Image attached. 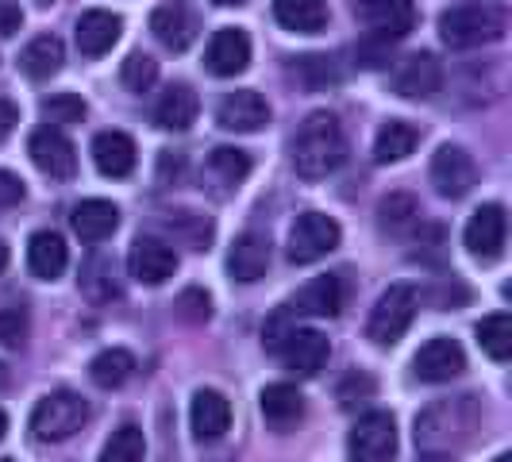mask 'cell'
Listing matches in <instances>:
<instances>
[{"label": "cell", "mask_w": 512, "mask_h": 462, "mask_svg": "<svg viewBox=\"0 0 512 462\" xmlns=\"http://www.w3.org/2000/svg\"><path fill=\"white\" fill-rule=\"evenodd\" d=\"M24 27V8H20V0H0V35L8 39V35H16Z\"/></svg>", "instance_id": "f6af8a7d"}, {"label": "cell", "mask_w": 512, "mask_h": 462, "mask_svg": "<svg viewBox=\"0 0 512 462\" xmlns=\"http://www.w3.org/2000/svg\"><path fill=\"white\" fill-rule=\"evenodd\" d=\"M24 181L16 178L12 170H0V208H12V205H20L24 201Z\"/></svg>", "instance_id": "ee69618b"}, {"label": "cell", "mask_w": 512, "mask_h": 462, "mask_svg": "<svg viewBox=\"0 0 512 462\" xmlns=\"http://www.w3.org/2000/svg\"><path fill=\"white\" fill-rule=\"evenodd\" d=\"M293 308L308 312V316H339V308H343V282H339V274H324V278L308 282L297 293Z\"/></svg>", "instance_id": "f1b7e54d"}, {"label": "cell", "mask_w": 512, "mask_h": 462, "mask_svg": "<svg viewBox=\"0 0 512 462\" xmlns=\"http://www.w3.org/2000/svg\"><path fill=\"white\" fill-rule=\"evenodd\" d=\"M70 224H74L81 243H104L112 231L120 228V208L112 205V201L93 197V201H81V205L74 208Z\"/></svg>", "instance_id": "7402d4cb"}, {"label": "cell", "mask_w": 512, "mask_h": 462, "mask_svg": "<svg viewBox=\"0 0 512 462\" xmlns=\"http://www.w3.org/2000/svg\"><path fill=\"white\" fill-rule=\"evenodd\" d=\"M120 31H124V20L116 12L93 8L77 20V51L89 54V58H101L120 43Z\"/></svg>", "instance_id": "44dd1931"}, {"label": "cell", "mask_w": 512, "mask_h": 462, "mask_svg": "<svg viewBox=\"0 0 512 462\" xmlns=\"http://www.w3.org/2000/svg\"><path fill=\"white\" fill-rule=\"evenodd\" d=\"M370 393H374V382H370L366 374H351L347 382L339 385V405H343V409H355V405L366 401Z\"/></svg>", "instance_id": "b9f144b4"}, {"label": "cell", "mask_w": 512, "mask_h": 462, "mask_svg": "<svg viewBox=\"0 0 512 462\" xmlns=\"http://www.w3.org/2000/svg\"><path fill=\"white\" fill-rule=\"evenodd\" d=\"M208 181L220 185V193L228 189H239V181L251 174V154L239 151V147H216L208 154Z\"/></svg>", "instance_id": "4dcf8cb0"}, {"label": "cell", "mask_w": 512, "mask_h": 462, "mask_svg": "<svg viewBox=\"0 0 512 462\" xmlns=\"http://www.w3.org/2000/svg\"><path fill=\"white\" fill-rule=\"evenodd\" d=\"M478 181V166L474 158L462 151V147H439L436 158H432V185H436L439 197L447 201H462Z\"/></svg>", "instance_id": "30bf717a"}, {"label": "cell", "mask_w": 512, "mask_h": 462, "mask_svg": "<svg viewBox=\"0 0 512 462\" xmlns=\"http://www.w3.org/2000/svg\"><path fill=\"white\" fill-rule=\"evenodd\" d=\"M143 451H147L143 428L124 424V428H116V432H112V439L104 443L101 459L104 462H135V459H143Z\"/></svg>", "instance_id": "e575fe53"}, {"label": "cell", "mask_w": 512, "mask_h": 462, "mask_svg": "<svg viewBox=\"0 0 512 462\" xmlns=\"http://www.w3.org/2000/svg\"><path fill=\"white\" fill-rule=\"evenodd\" d=\"M4 266H8V247L0 243V274H4Z\"/></svg>", "instance_id": "c3c4849f"}, {"label": "cell", "mask_w": 512, "mask_h": 462, "mask_svg": "<svg viewBox=\"0 0 512 462\" xmlns=\"http://www.w3.org/2000/svg\"><path fill=\"white\" fill-rule=\"evenodd\" d=\"M131 374H135V359H131V351H124V347H108V351H101L97 359L89 362V378H93V385H101V389H120Z\"/></svg>", "instance_id": "1f68e13d"}, {"label": "cell", "mask_w": 512, "mask_h": 462, "mask_svg": "<svg viewBox=\"0 0 512 462\" xmlns=\"http://www.w3.org/2000/svg\"><path fill=\"white\" fill-rule=\"evenodd\" d=\"M343 231L335 224L332 216L324 212H305L297 216V224L289 228V262L297 266H308V262H320L324 255H332L339 247Z\"/></svg>", "instance_id": "8992f818"}, {"label": "cell", "mask_w": 512, "mask_h": 462, "mask_svg": "<svg viewBox=\"0 0 512 462\" xmlns=\"http://www.w3.org/2000/svg\"><path fill=\"white\" fill-rule=\"evenodd\" d=\"M278 355H282V362L297 378H316L328 366L332 343L320 332H312V328H289L285 339L278 343Z\"/></svg>", "instance_id": "9c48e42d"}, {"label": "cell", "mask_w": 512, "mask_h": 462, "mask_svg": "<svg viewBox=\"0 0 512 462\" xmlns=\"http://www.w3.org/2000/svg\"><path fill=\"white\" fill-rule=\"evenodd\" d=\"M347 158V139L332 112H312L297 139H293V170L305 181H320L335 174Z\"/></svg>", "instance_id": "7a4b0ae2"}, {"label": "cell", "mask_w": 512, "mask_h": 462, "mask_svg": "<svg viewBox=\"0 0 512 462\" xmlns=\"http://www.w3.org/2000/svg\"><path fill=\"white\" fill-rule=\"evenodd\" d=\"M412 316H416V289L412 285H389L378 305L366 320V339L378 347H393L401 335L409 332Z\"/></svg>", "instance_id": "5b68a950"}, {"label": "cell", "mask_w": 512, "mask_h": 462, "mask_svg": "<svg viewBox=\"0 0 512 462\" xmlns=\"http://www.w3.org/2000/svg\"><path fill=\"white\" fill-rule=\"evenodd\" d=\"M208 70L216 77H235L251 66V39L243 27H220L208 43Z\"/></svg>", "instance_id": "e0dca14e"}, {"label": "cell", "mask_w": 512, "mask_h": 462, "mask_svg": "<svg viewBox=\"0 0 512 462\" xmlns=\"http://www.w3.org/2000/svg\"><path fill=\"white\" fill-rule=\"evenodd\" d=\"M258 409L262 416L274 424V428H289V424H297L301 416H305V397H301V389L289 382H274L262 389V397H258Z\"/></svg>", "instance_id": "484cf974"}, {"label": "cell", "mask_w": 512, "mask_h": 462, "mask_svg": "<svg viewBox=\"0 0 512 462\" xmlns=\"http://www.w3.org/2000/svg\"><path fill=\"white\" fill-rule=\"evenodd\" d=\"M439 35L455 51L497 43L505 35V8L493 0H462L439 16Z\"/></svg>", "instance_id": "3957f363"}, {"label": "cell", "mask_w": 512, "mask_h": 462, "mask_svg": "<svg viewBox=\"0 0 512 462\" xmlns=\"http://www.w3.org/2000/svg\"><path fill=\"white\" fill-rule=\"evenodd\" d=\"M482 424V409L474 397H447L436 401L416 416V447L428 451V455H443V451H455L466 439L478 432Z\"/></svg>", "instance_id": "6da1fadb"}, {"label": "cell", "mask_w": 512, "mask_h": 462, "mask_svg": "<svg viewBox=\"0 0 512 462\" xmlns=\"http://www.w3.org/2000/svg\"><path fill=\"white\" fill-rule=\"evenodd\" d=\"M4 432H8V416L0 412V439H4Z\"/></svg>", "instance_id": "681fc988"}, {"label": "cell", "mask_w": 512, "mask_h": 462, "mask_svg": "<svg viewBox=\"0 0 512 462\" xmlns=\"http://www.w3.org/2000/svg\"><path fill=\"white\" fill-rule=\"evenodd\" d=\"M478 343L493 362H505L512 355V320L509 312H493L478 324Z\"/></svg>", "instance_id": "d6a6232c"}, {"label": "cell", "mask_w": 512, "mask_h": 462, "mask_svg": "<svg viewBox=\"0 0 512 462\" xmlns=\"http://www.w3.org/2000/svg\"><path fill=\"white\" fill-rule=\"evenodd\" d=\"M189 428H193V436L201 439V443L224 439V432L231 428L228 397L216 393V389H201V393L193 397V405H189Z\"/></svg>", "instance_id": "ffe728a7"}, {"label": "cell", "mask_w": 512, "mask_h": 462, "mask_svg": "<svg viewBox=\"0 0 512 462\" xmlns=\"http://www.w3.org/2000/svg\"><path fill=\"white\" fill-rule=\"evenodd\" d=\"M297 74H301V81H305V85H312V89L339 81L332 58H324V54H308V58H301V62H297Z\"/></svg>", "instance_id": "ab89813d"}, {"label": "cell", "mask_w": 512, "mask_h": 462, "mask_svg": "<svg viewBox=\"0 0 512 462\" xmlns=\"http://www.w3.org/2000/svg\"><path fill=\"white\" fill-rule=\"evenodd\" d=\"M212 4H220V8H239V4H247V0H212Z\"/></svg>", "instance_id": "7dc6e473"}, {"label": "cell", "mask_w": 512, "mask_h": 462, "mask_svg": "<svg viewBox=\"0 0 512 462\" xmlns=\"http://www.w3.org/2000/svg\"><path fill=\"white\" fill-rule=\"evenodd\" d=\"M197 108H201V101H197V93H193V85H170L162 97H158V104H154V124L162 131H185L193 120H197Z\"/></svg>", "instance_id": "cb8c5ba5"}, {"label": "cell", "mask_w": 512, "mask_h": 462, "mask_svg": "<svg viewBox=\"0 0 512 462\" xmlns=\"http://www.w3.org/2000/svg\"><path fill=\"white\" fill-rule=\"evenodd\" d=\"M174 308H178V316L185 324H205L208 316H212V297H208L205 289H185Z\"/></svg>", "instance_id": "60d3db41"}, {"label": "cell", "mask_w": 512, "mask_h": 462, "mask_svg": "<svg viewBox=\"0 0 512 462\" xmlns=\"http://www.w3.org/2000/svg\"><path fill=\"white\" fill-rule=\"evenodd\" d=\"M128 270L135 282L143 285H162L174 278L178 270V251L166 243V239H151V235H139L131 243V255H128Z\"/></svg>", "instance_id": "7c38bea8"}, {"label": "cell", "mask_w": 512, "mask_h": 462, "mask_svg": "<svg viewBox=\"0 0 512 462\" xmlns=\"http://www.w3.org/2000/svg\"><path fill=\"white\" fill-rule=\"evenodd\" d=\"M35 4H39V8H47V4H54V0H35Z\"/></svg>", "instance_id": "f907efd6"}, {"label": "cell", "mask_w": 512, "mask_h": 462, "mask_svg": "<svg viewBox=\"0 0 512 462\" xmlns=\"http://www.w3.org/2000/svg\"><path fill=\"white\" fill-rule=\"evenodd\" d=\"M151 31L166 51H185L197 39V16H193L189 4L166 0V4H158L151 12Z\"/></svg>", "instance_id": "2e32d148"}, {"label": "cell", "mask_w": 512, "mask_h": 462, "mask_svg": "<svg viewBox=\"0 0 512 462\" xmlns=\"http://www.w3.org/2000/svg\"><path fill=\"white\" fill-rule=\"evenodd\" d=\"M81 289H85L93 301H112V297H120L112 258H104V255L89 258V262H85V270H81Z\"/></svg>", "instance_id": "836d02e7"}, {"label": "cell", "mask_w": 512, "mask_h": 462, "mask_svg": "<svg viewBox=\"0 0 512 462\" xmlns=\"http://www.w3.org/2000/svg\"><path fill=\"white\" fill-rule=\"evenodd\" d=\"M393 85L405 101H432L443 85V66L436 62V54H412L401 62Z\"/></svg>", "instance_id": "d6986e66"}, {"label": "cell", "mask_w": 512, "mask_h": 462, "mask_svg": "<svg viewBox=\"0 0 512 462\" xmlns=\"http://www.w3.org/2000/svg\"><path fill=\"white\" fill-rule=\"evenodd\" d=\"M420 143V131L405 124V120H389L382 124L378 139H374V162L378 166H393V162H405Z\"/></svg>", "instance_id": "f546056e"}, {"label": "cell", "mask_w": 512, "mask_h": 462, "mask_svg": "<svg viewBox=\"0 0 512 462\" xmlns=\"http://www.w3.org/2000/svg\"><path fill=\"white\" fill-rule=\"evenodd\" d=\"M27 332L24 308H0V343H20Z\"/></svg>", "instance_id": "7bdbcfd3"}, {"label": "cell", "mask_w": 512, "mask_h": 462, "mask_svg": "<svg viewBox=\"0 0 512 462\" xmlns=\"http://www.w3.org/2000/svg\"><path fill=\"white\" fill-rule=\"evenodd\" d=\"M359 20L370 27L374 39L397 43L416 27V8L412 0H359Z\"/></svg>", "instance_id": "8fae6325"}, {"label": "cell", "mask_w": 512, "mask_h": 462, "mask_svg": "<svg viewBox=\"0 0 512 462\" xmlns=\"http://www.w3.org/2000/svg\"><path fill=\"white\" fill-rule=\"evenodd\" d=\"M16 124H20V108L12 101H0V143L16 131Z\"/></svg>", "instance_id": "bcb514c9"}, {"label": "cell", "mask_w": 512, "mask_h": 462, "mask_svg": "<svg viewBox=\"0 0 512 462\" xmlns=\"http://www.w3.org/2000/svg\"><path fill=\"white\" fill-rule=\"evenodd\" d=\"M66 262H70V255H66L62 235H54V231H35V235L27 239V266H31L35 278H43V282L62 278Z\"/></svg>", "instance_id": "d4e9b609"}, {"label": "cell", "mask_w": 512, "mask_h": 462, "mask_svg": "<svg viewBox=\"0 0 512 462\" xmlns=\"http://www.w3.org/2000/svg\"><path fill=\"white\" fill-rule=\"evenodd\" d=\"M27 154L54 181H66L77 174V151L74 143L62 135V128H39L31 135V143H27Z\"/></svg>", "instance_id": "4fadbf2b"}, {"label": "cell", "mask_w": 512, "mask_h": 462, "mask_svg": "<svg viewBox=\"0 0 512 462\" xmlns=\"http://www.w3.org/2000/svg\"><path fill=\"white\" fill-rule=\"evenodd\" d=\"M166 228L174 231L178 239H185L193 251H208V239H212V224L197 212H170Z\"/></svg>", "instance_id": "d590c367"}, {"label": "cell", "mask_w": 512, "mask_h": 462, "mask_svg": "<svg viewBox=\"0 0 512 462\" xmlns=\"http://www.w3.org/2000/svg\"><path fill=\"white\" fill-rule=\"evenodd\" d=\"M466 251L478 258V262H497L505 255V239H509V220H505V208L501 205H482L470 224H466Z\"/></svg>", "instance_id": "ba28073f"}, {"label": "cell", "mask_w": 512, "mask_h": 462, "mask_svg": "<svg viewBox=\"0 0 512 462\" xmlns=\"http://www.w3.org/2000/svg\"><path fill=\"white\" fill-rule=\"evenodd\" d=\"M120 81L128 85L131 93H147L154 81H158V62H154L151 54H128V62H124V70H120Z\"/></svg>", "instance_id": "74e56055"}, {"label": "cell", "mask_w": 512, "mask_h": 462, "mask_svg": "<svg viewBox=\"0 0 512 462\" xmlns=\"http://www.w3.org/2000/svg\"><path fill=\"white\" fill-rule=\"evenodd\" d=\"M62 62H66V47H62V39L58 35H39V39H31L20 54V70H24L31 81H47L62 70Z\"/></svg>", "instance_id": "83f0119b"}, {"label": "cell", "mask_w": 512, "mask_h": 462, "mask_svg": "<svg viewBox=\"0 0 512 462\" xmlns=\"http://www.w3.org/2000/svg\"><path fill=\"white\" fill-rule=\"evenodd\" d=\"M347 451L359 462H382L389 455H397V420L389 412H366L351 428Z\"/></svg>", "instance_id": "52a82bcc"}, {"label": "cell", "mask_w": 512, "mask_h": 462, "mask_svg": "<svg viewBox=\"0 0 512 462\" xmlns=\"http://www.w3.org/2000/svg\"><path fill=\"white\" fill-rule=\"evenodd\" d=\"M462 370H466V355H462V347L455 339H447V335H436V339H428L420 351H416V359H412V374L420 378V382H451V378H459Z\"/></svg>", "instance_id": "5bb4252c"}, {"label": "cell", "mask_w": 512, "mask_h": 462, "mask_svg": "<svg viewBox=\"0 0 512 462\" xmlns=\"http://www.w3.org/2000/svg\"><path fill=\"white\" fill-rule=\"evenodd\" d=\"M85 420H89V401L70 393V389H58L35 405L27 428H31L35 443H66L74 432L85 428Z\"/></svg>", "instance_id": "277c9868"}, {"label": "cell", "mask_w": 512, "mask_h": 462, "mask_svg": "<svg viewBox=\"0 0 512 462\" xmlns=\"http://www.w3.org/2000/svg\"><path fill=\"white\" fill-rule=\"evenodd\" d=\"M93 162L104 178H128L135 170V143L124 131H101L93 139Z\"/></svg>", "instance_id": "603a6c76"}, {"label": "cell", "mask_w": 512, "mask_h": 462, "mask_svg": "<svg viewBox=\"0 0 512 462\" xmlns=\"http://www.w3.org/2000/svg\"><path fill=\"white\" fill-rule=\"evenodd\" d=\"M412 216H420V212H416V201H412L409 193H393V197H385L382 205H378V220L389 231H401L405 224H412Z\"/></svg>", "instance_id": "f35d334b"}, {"label": "cell", "mask_w": 512, "mask_h": 462, "mask_svg": "<svg viewBox=\"0 0 512 462\" xmlns=\"http://www.w3.org/2000/svg\"><path fill=\"white\" fill-rule=\"evenodd\" d=\"M216 124L224 131H239V135L262 131L270 124V104L262 101L255 89H235L216 108Z\"/></svg>", "instance_id": "9a60e30c"}, {"label": "cell", "mask_w": 512, "mask_h": 462, "mask_svg": "<svg viewBox=\"0 0 512 462\" xmlns=\"http://www.w3.org/2000/svg\"><path fill=\"white\" fill-rule=\"evenodd\" d=\"M85 101L77 97V93H54V97H47L43 101V116L51 120L54 128H66V124H81L85 120Z\"/></svg>", "instance_id": "8d00e7d4"}, {"label": "cell", "mask_w": 512, "mask_h": 462, "mask_svg": "<svg viewBox=\"0 0 512 462\" xmlns=\"http://www.w3.org/2000/svg\"><path fill=\"white\" fill-rule=\"evenodd\" d=\"M274 16L285 31L320 35L328 27V4L324 0H274Z\"/></svg>", "instance_id": "4316f807"}, {"label": "cell", "mask_w": 512, "mask_h": 462, "mask_svg": "<svg viewBox=\"0 0 512 462\" xmlns=\"http://www.w3.org/2000/svg\"><path fill=\"white\" fill-rule=\"evenodd\" d=\"M266 270H270V239L258 231H243L228 251V274L235 282L255 285L266 278Z\"/></svg>", "instance_id": "ac0fdd59"}]
</instances>
